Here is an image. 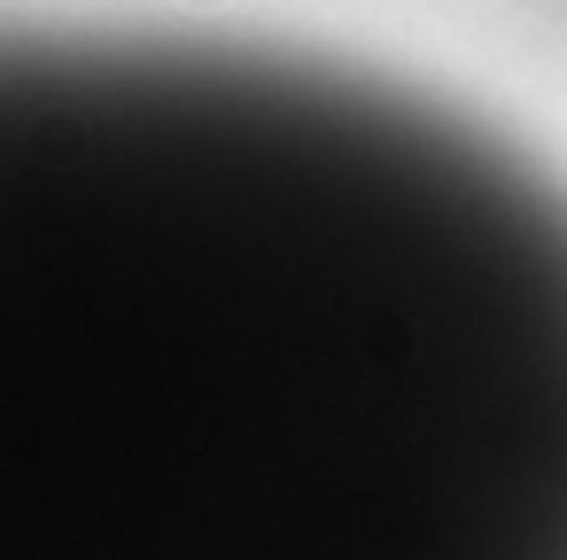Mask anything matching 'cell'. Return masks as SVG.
<instances>
[{"label": "cell", "mask_w": 567, "mask_h": 560, "mask_svg": "<svg viewBox=\"0 0 567 560\" xmlns=\"http://www.w3.org/2000/svg\"><path fill=\"white\" fill-rule=\"evenodd\" d=\"M179 9H226V0H179Z\"/></svg>", "instance_id": "1"}]
</instances>
